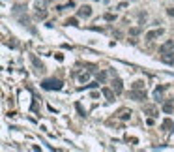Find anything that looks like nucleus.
I'll return each instance as SVG.
<instances>
[{"mask_svg":"<svg viewBox=\"0 0 174 152\" xmlns=\"http://www.w3.org/2000/svg\"><path fill=\"white\" fill-rule=\"evenodd\" d=\"M41 86L45 90H60L62 88V81H58V79H45L41 83Z\"/></svg>","mask_w":174,"mask_h":152,"instance_id":"f257e3e1","label":"nucleus"},{"mask_svg":"<svg viewBox=\"0 0 174 152\" xmlns=\"http://www.w3.org/2000/svg\"><path fill=\"white\" fill-rule=\"evenodd\" d=\"M129 98L135 100V102H144L146 100V92H144V88H133L129 92Z\"/></svg>","mask_w":174,"mask_h":152,"instance_id":"f03ea898","label":"nucleus"},{"mask_svg":"<svg viewBox=\"0 0 174 152\" xmlns=\"http://www.w3.org/2000/svg\"><path fill=\"white\" fill-rule=\"evenodd\" d=\"M159 53H161V55H163V53H174V39L165 41V43L159 47Z\"/></svg>","mask_w":174,"mask_h":152,"instance_id":"7ed1b4c3","label":"nucleus"},{"mask_svg":"<svg viewBox=\"0 0 174 152\" xmlns=\"http://www.w3.org/2000/svg\"><path fill=\"white\" fill-rule=\"evenodd\" d=\"M163 34H165V28H157V30L148 32V34H146V39L152 41V39H156V38H159V36H163Z\"/></svg>","mask_w":174,"mask_h":152,"instance_id":"20e7f679","label":"nucleus"},{"mask_svg":"<svg viewBox=\"0 0 174 152\" xmlns=\"http://www.w3.org/2000/svg\"><path fill=\"white\" fill-rule=\"evenodd\" d=\"M77 15L86 19V17H90V15H92V8H90V6H81V8H79V11H77Z\"/></svg>","mask_w":174,"mask_h":152,"instance_id":"39448f33","label":"nucleus"},{"mask_svg":"<svg viewBox=\"0 0 174 152\" xmlns=\"http://www.w3.org/2000/svg\"><path fill=\"white\" fill-rule=\"evenodd\" d=\"M144 115H150V117H157V107L156 105H144L142 107Z\"/></svg>","mask_w":174,"mask_h":152,"instance_id":"423d86ee","label":"nucleus"},{"mask_svg":"<svg viewBox=\"0 0 174 152\" xmlns=\"http://www.w3.org/2000/svg\"><path fill=\"white\" fill-rule=\"evenodd\" d=\"M161 109H163L165 113H174V100H167V102H163Z\"/></svg>","mask_w":174,"mask_h":152,"instance_id":"0eeeda50","label":"nucleus"},{"mask_svg":"<svg viewBox=\"0 0 174 152\" xmlns=\"http://www.w3.org/2000/svg\"><path fill=\"white\" fill-rule=\"evenodd\" d=\"M161 62H165V64H174V53H163V55H161Z\"/></svg>","mask_w":174,"mask_h":152,"instance_id":"6e6552de","label":"nucleus"},{"mask_svg":"<svg viewBox=\"0 0 174 152\" xmlns=\"http://www.w3.org/2000/svg\"><path fill=\"white\" fill-rule=\"evenodd\" d=\"M161 128H163V130H167V132L174 130V120H171V118H165V120L161 122Z\"/></svg>","mask_w":174,"mask_h":152,"instance_id":"1a4fd4ad","label":"nucleus"},{"mask_svg":"<svg viewBox=\"0 0 174 152\" xmlns=\"http://www.w3.org/2000/svg\"><path fill=\"white\" fill-rule=\"evenodd\" d=\"M30 58H32V64L36 66V70H37L39 73H41V71H45V66H43V64H41V62H39V60H37L34 55H30Z\"/></svg>","mask_w":174,"mask_h":152,"instance_id":"9d476101","label":"nucleus"},{"mask_svg":"<svg viewBox=\"0 0 174 152\" xmlns=\"http://www.w3.org/2000/svg\"><path fill=\"white\" fill-rule=\"evenodd\" d=\"M36 19H37V21H43V19H47V9H43V8H39V6H37Z\"/></svg>","mask_w":174,"mask_h":152,"instance_id":"9b49d317","label":"nucleus"},{"mask_svg":"<svg viewBox=\"0 0 174 152\" xmlns=\"http://www.w3.org/2000/svg\"><path fill=\"white\" fill-rule=\"evenodd\" d=\"M122 88H124V86H122V81L116 77V79L112 81V90H114L116 94H120V92H122Z\"/></svg>","mask_w":174,"mask_h":152,"instance_id":"f8f14e48","label":"nucleus"},{"mask_svg":"<svg viewBox=\"0 0 174 152\" xmlns=\"http://www.w3.org/2000/svg\"><path fill=\"white\" fill-rule=\"evenodd\" d=\"M101 92H103V96H105V98H107L109 102H112V100H114V94H116L114 90H111V88H103Z\"/></svg>","mask_w":174,"mask_h":152,"instance_id":"ddd939ff","label":"nucleus"},{"mask_svg":"<svg viewBox=\"0 0 174 152\" xmlns=\"http://www.w3.org/2000/svg\"><path fill=\"white\" fill-rule=\"evenodd\" d=\"M66 24H67V26H79V21H77V17H69V19L66 21Z\"/></svg>","mask_w":174,"mask_h":152,"instance_id":"4468645a","label":"nucleus"},{"mask_svg":"<svg viewBox=\"0 0 174 152\" xmlns=\"http://www.w3.org/2000/svg\"><path fill=\"white\" fill-rule=\"evenodd\" d=\"M103 19L111 23V21H116V15H114V13H105V15H103Z\"/></svg>","mask_w":174,"mask_h":152,"instance_id":"2eb2a0df","label":"nucleus"},{"mask_svg":"<svg viewBox=\"0 0 174 152\" xmlns=\"http://www.w3.org/2000/svg\"><path fill=\"white\" fill-rule=\"evenodd\" d=\"M105 79H107V71H99V73H97V81L105 83Z\"/></svg>","mask_w":174,"mask_h":152,"instance_id":"dca6fc26","label":"nucleus"},{"mask_svg":"<svg viewBox=\"0 0 174 152\" xmlns=\"http://www.w3.org/2000/svg\"><path fill=\"white\" fill-rule=\"evenodd\" d=\"M88 79H90V75H88V73H81V75H79V81H81V83H86Z\"/></svg>","mask_w":174,"mask_h":152,"instance_id":"f3484780","label":"nucleus"},{"mask_svg":"<svg viewBox=\"0 0 174 152\" xmlns=\"http://www.w3.org/2000/svg\"><path fill=\"white\" fill-rule=\"evenodd\" d=\"M19 23H22V24H30V19H28L26 15H22V17H19Z\"/></svg>","mask_w":174,"mask_h":152,"instance_id":"a211bd4d","label":"nucleus"},{"mask_svg":"<svg viewBox=\"0 0 174 152\" xmlns=\"http://www.w3.org/2000/svg\"><path fill=\"white\" fill-rule=\"evenodd\" d=\"M133 88H144V81H135L133 83Z\"/></svg>","mask_w":174,"mask_h":152,"instance_id":"6ab92c4d","label":"nucleus"},{"mask_svg":"<svg viewBox=\"0 0 174 152\" xmlns=\"http://www.w3.org/2000/svg\"><path fill=\"white\" fill-rule=\"evenodd\" d=\"M139 21H141V26H144V21H146V13H139Z\"/></svg>","mask_w":174,"mask_h":152,"instance_id":"aec40b11","label":"nucleus"},{"mask_svg":"<svg viewBox=\"0 0 174 152\" xmlns=\"http://www.w3.org/2000/svg\"><path fill=\"white\" fill-rule=\"evenodd\" d=\"M129 34H131V36H139V34H141V28H137V26H135V28H131V30H129Z\"/></svg>","mask_w":174,"mask_h":152,"instance_id":"412c9836","label":"nucleus"},{"mask_svg":"<svg viewBox=\"0 0 174 152\" xmlns=\"http://www.w3.org/2000/svg\"><path fill=\"white\" fill-rule=\"evenodd\" d=\"M24 9H26L24 6H15V8H13V11H15V13H19V11H24Z\"/></svg>","mask_w":174,"mask_h":152,"instance_id":"4be33fe9","label":"nucleus"},{"mask_svg":"<svg viewBox=\"0 0 174 152\" xmlns=\"http://www.w3.org/2000/svg\"><path fill=\"white\" fill-rule=\"evenodd\" d=\"M167 13H169L171 17H174V8H169V9H167Z\"/></svg>","mask_w":174,"mask_h":152,"instance_id":"5701e85b","label":"nucleus"},{"mask_svg":"<svg viewBox=\"0 0 174 152\" xmlns=\"http://www.w3.org/2000/svg\"><path fill=\"white\" fill-rule=\"evenodd\" d=\"M54 56H56V60H64V55H60V53H56Z\"/></svg>","mask_w":174,"mask_h":152,"instance_id":"b1692460","label":"nucleus"},{"mask_svg":"<svg viewBox=\"0 0 174 152\" xmlns=\"http://www.w3.org/2000/svg\"><path fill=\"white\" fill-rule=\"evenodd\" d=\"M45 2H47V4H49V2H52V0H45Z\"/></svg>","mask_w":174,"mask_h":152,"instance_id":"393cba45","label":"nucleus"},{"mask_svg":"<svg viewBox=\"0 0 174 152\" xmlns=\"http://www.w3.org/2000/svg\"><path fill=\"white\" fill-rule=\"evenodd\" d=\"M94 2H99V0H94Z\"/></svg>","mask_w":174,"mask_h":152,"instance_id":"a878e982","label":"nucleus"}]
</instances>
